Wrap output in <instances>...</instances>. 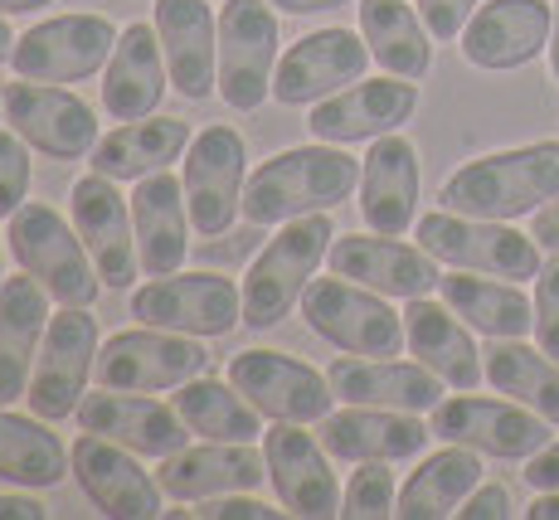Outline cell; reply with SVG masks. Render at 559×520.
I'll use <instances>...</instances> for the list:
<instances>
[{"mask_svg":"<svg viewBox=\"0 0 559 520\" xmlns=\"http://www.w3.org/2000/svg\"><path fill=\"white\" fill-rule=\"evenodd\" d=\"M356 190H360V161L346 146H331V142L287 146L249 170L243 220L273 229V224L302 220V214L336 210Z\"/></svg>","mask_w":559,"mask_h":520,"instance_id":"6da1fadb","label":"cell"},{"mask_svg":"<svg viewBox=\"0 0 559 520\" xmlns=\"http://www.w3.org/2000/svg\"><path fill=\"white\" fill-rule=\"evenodd\" d=\"M559 194V142L491 151L457 166L438 190V204L477 220H525Z\"/></svg>","mask_w":559,"mask_h":520,"instance_id":"7a4b0ae2","label":"cell"},{"mask_svg":"<svg viewBox=\"0 0 559 520\" xmlns=\"http://www.w3.org/2000/svg\"><path fill=\"white\" fill-rule=\"evenodd\" d=\"M331 244H336L331 210L277 224V234L258 248L249 273H243V327L253 331L283 327L302 307V292L311 287L317 268L326 263Z\"/></svg>","mask_w":559,"mask_h":520,"instance_id":"3957f363","label":"cell"},{"mask_svg":"<svg viewBox=\"0 0 559 520\" xmlns=\"http://www.w3.org/2000/svg\"><path fill=\"white\" fill-rule=\"evenodd\" d=\"M5 244L15 263L49 292L59 307H93L103 297V277L88 244L79 238L73 220H63L53 204L25 200L5 220Z\"/></svg>","mask_w":559,"mask_h":520,"instance_id":"277c9868","label":"cell"},{"mask_svg":"<svg viewBox=\"0 0 559 520\" xmlns=\"http://www.w3.org/2000/svg\"><path fill=\"white\" fill-rule=\"evenodd\" d=\"M418 244L448 268L462 273H487V277H511V283H535L545 268L540 244L531 234L511 229L507 220H477V214L457 210H433L414 224Z\"/></svg>","mask_w":559,"mask_h":520,"instance_id":"5b68a950","label":"cell"},{"mask_svg":"<svg viewBox=\"0 0 559 520\" xmlns=\"http://www.w3.org/2000/svg\"><path fill=\"white\" fill-rule=\"evenodd\" d=\"M142 327H166L186 335H229L243 327V283H234L219 268H176L166 277H146V287L132 292L127 302Z\"/></svg>","mask_w":559,"mask_h":520,"instance_id":"8992f818","label":"cell"},{"mask_svg":"<svg viewBox=\"0 0 559 520\" xmlns=\"http://www.w3.org/2000/svg\"><path fill=\"white\" fill-rule=\"evenodd\" d=\"M302 321L341 355H400L408 345L404 311H394L390 297L341 273L311 277V287L302 292Z\"/></svg>","mask_w":559,"mask_h":520,"instance_id":"52a82bcc","label":"cell"},{"mask_svg":"<svg viewBox=\"0 0 559 520\" xmlns=\"http://www.w3.org/2000/svg\"><path fill=\"white\" fill-rule=\"evenodd\" d=\"M210 375V351L204 335L166 331V327H142L117 331L98 345V385L107 389H142V394H170L186 379Z\"/></svg>","mask_w":559,"mask_h":520,"instance_id":"ba28073f","label":"cell"},{"mask_svg":"<svg viewBox=\"0 0 559 520\" xmlns=\"http://www.w3.org/2000/svg\"><path fill=\"white\" fill-rule=\"evenodd\" d=\"M98 345H103V331L93 307L53 311L45 345H39L35 375H29V389H25V404L39 418H49V424L79 414L83 394H88V379L98 375Z\"/></svg>","mask_w":559,"mask_h":520,"instance_id":"9c48e42d","label":"cell"},{"mask_svg":"<svg viewBox=\"0 0 559 520\" xmlns=\"http://www.w3.org/2000/svg\"><path fill=\"white\" fill-rule=\"evenodd\" d=\"M117 35L122 29L98 10H69V15L29 25L15 39L10 69H15V79H35V83H83L107 69Z\"/></svg>","mask_w":559,"mask_h":520,"instance_id":"30bf717a","label":"cell"},{"mask_svg":"<svg viewBox=\"0 0 559 520\" xmlns=\"http://www.w3.org/2000/svg\"><path fill=\"white\" fill-rule=\"evenodd\" d=\"M277 10L267 0H224L219 10V97L234 113H258L273 97L277 73Z\"/></svg>","mask_w":559,"mask_h":520,"instance_id":"8fae6325","label":"cell"},{"mask_svg":"<svg viewBox=\"0 0 559 520\" xmlns=\"http://www.w3.org/2000/svg\"><path fill=\"white\" fill-rule=\"evenodd\" d=\"M186 204L190 224L204 238H219L243 214V186H249V146L229 122H210L186 146Z\"/></svg>","mask_w":559,"mask_h":520,"instance_id":"7c38bea8","label":"cell"},{"mask_svg":"<svg viewBox=\"0 0 559 520\" xmlns=\"http://www.w3.org/2000/svg\"><path fill=\"white\" fill-rule=\"evenodd\" d=\"M229 385L273 424H321L336 404V389L321 370L287 351H239L224 365Z\"/></svg>","mask_w":559,"mask_h":520,"instance_id":"4fadbf2b","label":"cell"},{"mask_svg":"<svg viewBox=\"0 0 559 520\" xmlns=\"http://www.w3.org/2000/svg\"><path fill=\"white\" fill-rule=\"evenodd\" d=\"M550 418L535 409L515 404V399H477L462 389L457 399H443L433 409V438L438 442H462V448L481 452V458L501 462H525L550 442Z\"/></svg>","mask_w":559,"mask_h":520,"instance_id":"5bb4252c","label":"cell"},{"mask_svg":"<svg viewBox=\"0 0 559 520\" xmlns=\"http://www.w3.org/2000/svg\"><path fill=\"white\" fill-rule=\"evenodd\" d=\"M69 220L79 238L88 244L98 277L107 292H127L142 277V253H136V224H132V194L117 190L112 176L88 170L69 190Z\"/></svg>","mask_w":559,"mask_h":520,"instance_id":"9a60e30c","label":"cell"},{"mask_svg":"<svg viewBox=\"0 0 559 520\" xmlns=\"http://www.w3.org/2000/svg\"><path fill=\"white\" fill-rule=\"evenodd\" d=\"M5 127H15L29 151L49 161H79L98 146V117L63 83H5Z\"/></svg>","mask_w":559,"mask_h":520,"instance_id":"2e32d148","label":"cell"},{"mask_svg":"<svg viewBox=\"0 0 559 520\" xmlns=\"http://www.w3.org/2000/svg\"><path fill=\"white\" fill-rule=\"evenodd\" d=\"M69 458H73V482H79V492L88 496L103 516H112V520L166 516V492H160V482L142 468V458H136L132 448L79 428Z\"/></svg>","mask_w":559,"mask_h":520,"instance_id":"e0dca14e","label":"cell"},{"mask_svg":"<svg viewBox=\"0 0 559 520\" xmlns=\"http://www.w3.org/2000/svg\"><path fill=\"white\" fill-rule=\"evenodd\" d=\"M370 69V45L356 29H341V25H326V29H311L302 35L293 49L277 59V73H273V103L283 107H317L321 97L350 88V83L365 79Z\"/></svg>","mask_w":559,"mask_h":520,"instance_id":"ac0fdd59","label":"cell"},{"mask_svg":"<svg viewBox=\"0 0 559 520\" xmlns=\"http://www.w3.org/2000/svg\"><path fill=\"white\" fill-rule=\"evenodd\" d=\"M73 418H79L83 433L112 438V442H122V448H132L136 458H152V462L170 458V452H180L195 438L186 418L176 414V404H166V399H156V394H142V389L98 385V394H83Z\"/></svg>","mask_w":559,"mask_h":520,"instance_id":"d6986e66","label":"cell"},{"mask_svg":"<svg viewBox=\"0 0 559 520\" xmlns=\"http://www.w3.org/2000/svg\"><path fill=\"white\" fill-rule=\"evenodd\" d=\"M550 29H555L550 0H487V5L472 10L457 45L472 69L507 73L540 59L550 49Z\"/></svg>","mask_w":559,"mask_h":520,"instance_id":"ffe728a7","label":"cell"},{"mask_svg":"<svg viewBox=\"0 0 559 520\" xmlns=\"http://www.w3.org/2000/svg\"><path fill=\"white\" fill-rule=\"evenodd\" d=\"M263 458L287 516H341V482L331 472V452L321 448L317 433H307V424H273L263 433Z\"/></svg>","mask_w":559,"mask_h":520,"instance_id":"44dd1931","label":"cell"},{"mask_svg":"<svg viewBox=\"0 0 559 520\" xmlns=\"http://www.w3.org/2000/svg\"><path fill=\"white\" fill-rule=\"evenodd\" d=\"M331 273L350 277V283L380 292V297H428L438 283H443V273H438V258L428 253L424 244H404V238L394 234H341L336 244H331L326 253Z\"/></svg>","mask_w":559,"mask_h":520,"instance_id":"7402d4cb","label":"cell"},{"mask_svg":"<svg viewBox=\"0 0 559 520\" xmlns=\"http://www.w3.org/2000/svg\"><path fill=\"white\" fill-rule=\"evenodd\" d=\"M418 107V83L414 79H360L350 88L321 97L307 117V132L317 142L350 146V142H374L384 132H400Z\"/></svg>","mask_w":559,"mask_h":520,"instance_id":"603a6c76","label":"cell"},{"mask_svg":"<svg viewBox=\"0 0 559 520\" xmlns=\"http://www.w3.org/2000/svg\"><path fill=\"white\" fill-rule=\"evenodd\" d=\"M152 25L166 49L170 88L186 103L219 93V15L204 0H156Z\"/></svg>","mask_w":559,"mask_h":520,"instance_id":"cb8c5ba5","label":"cell"},{"mask_svg":"<svg viewBox=\"0 0 559 520\" xmlns=\"http://www.w3.org/2000/svg\"><path fill=\"white\" fill-rule=\"evenodd\" d=\"M267 476V458L258 442H186L180 452L160 458L156 482L176 501H210L224 492H258Z\"/></svg>","mask_w":559,"mask_h":520,"instance_id":"d4e9b609","label":"cell"},{"mask_svg":"<svg viewBox=\"0 0 559 520\" xmlns=\"http://www.w3.org/2000/svg\"><path fill=\"white\" fill-rule=\"evenodd\" d=\"M321 448L336 462H404L418 458L433 438V424L404 409H370V404H346L336 414L331 409L317 424Z\"/></svg>","mask_w":559,"mask_h":520,"instance_id":"484cf974","label":"cell"},{"mask_svg":"<svg viewBox=\"0 0 559 520\" xmlns=\"http://www.w3.org/2000/svg\"><path fill=\"white\" fill-rule=\"evenodd\" d=\"M326 379L341 404L404 409V414H433L443 404V379L428 365L394 361V355H341Z\"/></svg>","mask_w":559,"mask_h":520,"instance_id":"4316f807","label":"cell"},{"mask_svg":"<svg viewBox=\"0 0 559 520\" xmlns=\"http://www.w3.org/2000/svg\"><path fill=\"white\" fill-rule=\"evenodd\" d=\"M360 220L374 234H408L418 224V146L400 132L370 142L360 161Z\"/></svg>","mask_w":559,"mask_h":520,"instance_id":"83f0119b","label":"cell"},{"mask_svg":"<svg viewBox=\"0 0 559 520\" xmlns=\"http://www.w3.org/2000/svg\"><path fill=\"white\" fill-rule=\"evenodd\" d=\"M404 341L418 365H428L443 385L453 389H477L487 379V361H481L472 327L457 317L448 302L433 297H408L404 302Z\"/></svg>","mask_w":559,"mask_h":520,"instance_id":"f1b7e54d","label":"cell"},{"mask_svg":"<svg viewBox=\"0 0 559 520\" xmlns=\"http://www.w3.org/2000/svg\"><path fill=\"white\" fill-rule=\"evenodd\" d=\"M170 88V69H166V49H160L156 25L132 20L122 25L112 45V59L103 69V107L117 122H132V117H152L160 107V97Z\"/></svg>","mask_w":559,"mask_h":520,"instance_id":"f546056e","label":"cell"},{"mask_svg":"<svg viewBox=\"0 0 559 520\" xmlns=\"http://www.w3.org/2000/svg\"><path fill=\"white\" fill-rule=\"evenodd\" d=\"M132 224H136V253H142L146 277H166L176 268H186L190 253V204H186V180L156 170L142 176L132 190Z\"/></svg>","mask_w":559,"mask_h":520,"instance_id":"4dcf8cb0","label":"cell"},{"mask_svg":"<svg viewBox=\"0 0 559 520\" xmlns=\"http://www.w3.org/2000/svg\"><path fill=\"white\" fill-rule=\"evenodd\" d=\"M49 292L20 268V277L0 283V404H20L35 375L39 345L49 331Z\"/></svg>","mask_w":559,"mask_h":520,"instance_id":"1f68e13d","label":"cell"},{"mask_svg":"<svg viewBox=\"0 0 559 520\" xmlns=\"http://www.w3.org/2000/svg\"><path fill=\"white\" fill-rule=\"evenodd\" d=\"M190 137L195 132H190V122H180V117H156V113L132 117V122L98 137L88 161H93V170H103V176H112V180H142V176H156L170 161L186 156Z\"/></svg>","mask_w":559,"mask_h":520,"instance_id":"d6a6232c","label":"cell"},{"mask_svg":"<svg viewBox=\"0 0 559 520\" xmlns=\"http://www.w3.org/2000/svg\"><path fill=\"white\" fill-rule=\"evenodd\" d=\"M443 302L467 321L472 331L491 335V341H525L535 331V302L521 292L511 277H487V273H443Z\"/></svg>","mask_w":559,"mask_h":520,"instance_id":"836d02e7","label":"cell"},{"mask_svg":"<svg viewBox=\"0 0 559 520\" xmlns=\"http://www.w3.org/2000/svg\"><path fill=\"white\" fill-rule=\"evenodd\" d=\"M73 458L63 448V438L49 428V418L15 414L10 404H0V482L25 486V492H49L69 476Z\"/></svg>","mask_w":559,"mask_h":520,"instance_id":"e575fe53","label":"cell"},{"mask_svg":"<svg viewBox=\"0 0 559 520\" xmlns=\"http://www.w3.org/2000/svg\"><path fill=\"white\" fill-rule=\"evenodd\" d=\"M360 35L370 59L394 79H428L433 69V29L424 25L418 5L408 0H360Z\"/></svg>","mask_w":559,"mask_h":520,"instance_id":"d590c367","label":"cell"},{"mask_svg":"<svg viewBox=\"0 0 559 520\" xmlns=\"http://www.w3.org/2000/svg\"><path fill=\"white\" fill-rule=\"evenodd\" d=\"M477 482H481V452L462 448V442H443V448L428 452V458L418 462V472L400 486L394 516H404V520L457 516V506L467 501Z\"/></svg>","mask_w":559,"mask_h":520,"instance_id":"8d00e7d4","label":"cell"},{"mask_svg":"<svg viewBox=\"0 0 559 520\" xmlns=\"http://www.w3.org/2000/svg\"><path fill=\"white\" fill-rule=\"evenodd\" d=\"M170 404L176 414L190 424L195 438H210V442H263V414L224 379H210V375H195L186 379L180 389H170Z\"/></svg>","mask_w":559,"mask_h":520,"instance_id":"74e56055","label":"cell"},{"mask_svg":"<svg viewBox=\"0 0 559 520\" xmlns=\"http://www.w3.org/2000/svg\"><path fill=\"white\" fill-rule=\"evenodd\" d=\"M481 361H487V385L497 394L535 409L559 428V361H550L545 351H535L525 341H491L481 351Z\"/></svg>","mask_w":559,"mask_h":520,"instance_id":"f35d334b","label":"cell"},{"mask_svg":"<svg viewBox=\"0 0 559 520\" xmlns=\"http://www.w3.org/2000/svg\"><path fill=\"white\" fill-rule=\"evenodd\" d=\"M394 506H400V482H394L390 462H356L346 492H341V516L374 520V516H394Z\"/></svg>","mask_w":559,"mask_h":520,"instance_id":"ab89813d","label":"cell"},{"mask_svg":"<svg viewBox=\"0 0 559 520\" xmlns=\"http://www.w3.org/2000/svg\"><path fill=\"white\" fill-rule=\"evenodd\" d=\"M29 194V142L15 127H0V220L25 204Z\"/></svg>","mask_w":559,"mask_h":520,"instance_id":"60d3db41","label":"cell"},{"mask_svg":"<svg viewBox=\"0 0 559 520\" xmlns=\"http://www.w3.org/2000/svg\"><path fill=\"white\" fill-rule=\"evenodd\" d=\"M535 341L550 361H559V253L545 258L535 277Z\"/></svg>","mask_w":559,"mask_h":520,"instance_id":"b9f144b4","label":"cell"},{"mask_svg":"<svg viewBox=\"0 0 559 520\" xmlns=\"http://www.w3.org/2000/svg\"><path fill=\"white\" fill-rule=\"evenodd\" d=\"M190 516H200V520H277L287 511L258 501L253 492H224V496H210V501H195V511Z\"/></svg>","mask_w":559,"mask_h":520,"instance_id":"7bdbcfd3","label":"cell"},{"mask_svg":"<svg viewBox=\"0 0 559 520\" xmlns=\"http://www.w3.org/2000/svg\"><path fill=\"white\" fill-rule=\"evenodd\" d=\"M477 5L481 0H418V15H424V25L433 29L438 45H448V39H457L462 29H467V20Z\"/></svg>","mask_w":559,"mask_h":520,"instance_id":"ee69618b","label":"cell"},{"mask_svg":"<svg viewBox=\"0 0 559 520\" xmlns=\"http://www.w3.org/2000/svg\"><path fill=\"white\" fill-rule=\"evenodd\" d=\"M511 511H515V506H511V492H507L501 482H477L467 501L457 506L462 520H507Z\"/></svg>","mask_w":559,"mask_h":520,"instance_id":"f6af8a7d","label":"cell"},{"mask_svg":"<svg viewBox=\"0 0 559 520\" xmlns=\"http://www.w3.org/2000/svg\"><path fill=\"white\" fill-rule=\"evenodd\" d=\"M525 482L531 492H559V442H545L535 458H525Z\"/></svg>","mask_w":559,"mask_h":520,"instance_id":"bcb514c9","label":"cell"},{"mask_svg":"<svg viewBox=\"0 0 559 520\" xmlns=\"http://www.w3.org/2000/svg\"><path fill=\"white\" fill-rule=\"evenodd\" d=\"M45 516H49V506L35 492H25V486L0 492V520H45Z\"/></svg>","mask_w":559,"mask_h":520,"instance_id":"7dc6e473","label":"cell"},{"mask_svg":"<svg viewBox=\"0 0 559 520\" xmlns=\"http://www.w3.org/2000/svg\"><path fill=\"white\" fill-rule=\"evenodd\" d=\"M531 238L540 244V253H559V194L531 214Z\"/></svg>","mask_w":559,"mask_h":520,"instance_id":"c3c4849f","label":"cell"},{"mask_svg":"<svg viewBox=\"0 0 559 520\" xmlns=\"http://www.w3.org/2000/svg\"><path fill=\"white\" fill-rule=\"evenodd\" d=\"M277 15H326V10H341L350 0H267Z\"/></svg>","mask_w":559,"mask_h":520,"instance_id":"681fc988","label":"cell"},{"mask_svg":"<svg viewBox=\"0 0 559 520\" xmlns=\"http://www.w3.org/2000/svg\"><path fill=\"white\" fill-rule=\"evenodd\" d=\"M531 520H559V492H535V501L525 506Z\"/></svg>","mask_w":559,"mask_h":520,"instance_id":"f907efd6","label":"cell"},{"mask_svg":"<svg viewBox=\"0 0 559 520\" xmlns=\"http://www.w3.org/2000/svg\"><path fill=\"white\" fill-rule=\"evenodd\" d=\"M39 5H53V0H0V15H29Z\"/></svg>","mask_w":559,"mask_h":520,"instance_id":"816d5d0a","label":"cell"},{"mask_svg":"<svg viewBox=\"0 0 559 520\" xmlns=\"http://www.w3.org/2000/svg\"><path fill=\"white\" fill-rule=\"evenodd\" d=\"M15 29H10V15H0V63H10V54H15Z\"/></svg>","mask_w":559,"mask_h":520,"instance_id":"f5cc1de1","label":"cell"},{"mask_svg":"<svg viewBox=\"0 0 559 520\" xmlns=\"http://www.w3.org/2000/svg\"><path fill=\"white\" fill-rule=\"evenodd\" d=\"M550 73L559 83V0H555V29H550Z\"/></svg>","mask_w":559,"mask_h":520,"instance_id":"db71d44e","label":"cell"},{"mask_svg":"<svg viewBox=\"0 0 559 520\" xmlns=\"http://www.w3.org/2000/svg\"><path fill=\"white\" fill-rule=\"evenodd\" d=\"M0 283H5V244H0Z\"/></svg>","mask_w":559,"mask_h":520,"instance_id":"11a10c76","label":"cell"},{"mask_svg":"<svg viewBox=\"0 0 559 520\" xmlns=\"http://www.w3.org/2000/svg\"><path fill=\"white\" fill-rule=\"evenodd\" d=\"M0 122H5V88H0Z\"/></svg>","mask_w":559,"mask_h":520,"instance_id":"9f6ffc18","label":"cell"}]
</instances>
